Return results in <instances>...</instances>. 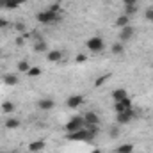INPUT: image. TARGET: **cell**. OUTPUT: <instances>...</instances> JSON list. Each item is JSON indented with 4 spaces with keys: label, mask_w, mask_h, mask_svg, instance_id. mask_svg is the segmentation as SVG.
I'll return each mask as SVG.
<instances>
[{
    "label": "cell",
    "mask_w": 153,
    "mask_h": 153,
    "mask_svg": "<svg viewBox=\"0 0 153 153\" xmlns=\"http://www.w3.org/2000/svg\"><path fill=\"white\" fill-rule=\"evenodd\" d=\"M45 146H46L45 141H34V143L29 144V152L30 153H38V152H41V150H45Z\"/></svg>",
    "instance_id": "obj_11"
},
{
    "label": "cell",
    "mask_w": 153,
    "mask_h": 153,
    "mask_svg": "<svg viewBox=\"0 0 153 153\" xmlns=\"http://www.w3.org/2000/svg\"><path fill=\"white\" fill-rule=\"evenodd\" d=\"M0 153H16V152H0Z\"/></svg>",
    "instance_id": "obj_34"
},
{
    "label": "cell",
    "mask_w": 153,
    "mask_h": 153,
    "mask_svg": "<svg viewBox=\"0 0 153 153\" xmlns=\"http://www.w3.org/2000/svg\"><path fill=\"white\" fill-rule=\"evenodd\" d=\"M36 20H38L39 23H43V25H50V23L59 22V20H61V14H59V13H52V11H48V9H46V11L38 13Z\"/></svg>",
    "instance_id": "obj_1"
},
{
    "label": "cell",
    "mask_w": 153,
    "mask_h": 153,
    "mask_svg": "<svg viewBox=\"0 0 153 153\" xmlns=\"http://www.w3.org/2000/svg\"><path fill=\"white\" fill-rule=\"evenodd\" d=\"M48 11H52V13H59V11H61V4H52V5L48 7Z\"/></svg>",
    "instance_id": "obj_27"
},
{
    "label": "cell",
    "mask_w": 153,
    "mask_h": 153,
    "mask_svg": "<svg viewBox=\"0 0 153 153\" xmlns=\"http://www.w3.org/2000/svg\"><path fill=\"white\" fill-rule=\"evenodd\" d=\"M109 73H105V75H102V76H98V78H96V82H94V85H96V87H102V85H103V84H105V82H107V80H109Z\"/></svg>",
    "instance_id": "obj_23"
},
{
    "label": "cell",
    "mask_w": 153,
    "mask_h": 153,
    "mask_svg": "<svg viewBox=\"0 0 153 153\" xmlns=\"http://www.w3.org/2000/svg\"><path fill=\"white\" fill-rule=\"evenodd\" d=\"M2 111H4L5 114L13 112V111H14V103H13V102H4V103H2Z\"/></svg>",
    "instance_id": "obj_22"
},
{
    "label": "cell",
    "mask_w": 153,
    "mask_h": 153,
    "mask_svg": "<svg viewBox=\"0 0 153 153\" xmlns=\"http://www.w3.org/2000/svg\"><path fill=\"white\" fill-rule=\"evenodd\" d=\"M128 94H126V91L125 89H116L114 93H112V98H114V102H121V100H125Z\"/></svg>",
    "instance_id": "obj_17"
},
{
    "label": "cell",
    "mask_w": 153,
    "mask_h": 153,
    "mask_svg": "<svg viewBox=\"0 0 153 153\" xmlns=\"http://www.w3.org/2000/svg\"><path fill=\"white\" fill-rule=\"evenodd\" d=\"M22 4H25V0H5V7L4 9H16Z\"/></svg>",
    "instance_id": "obj_18"
},
{
    "label": "cell",
    "mask_w": 153,
    "mask_h": 153,
    "mask_svg": "<svg viewBox=\"0 0 153 153\" xmlns=\"http://www.w3.org/2000/svg\"><path fill=\"white\" fill-rule=\"evenodd\" d=\"M144 16H146V20H148V22H152V23H153V9H152V7H150V9H146Z\"/></svg>",
    "instance_id": "obj_26"
},
{
    "label": "cell",
    "mask_w": 153,
    "mask_h": 153,
    "mask_svg": "<svg viewBox=\"0 0 153 153\" xmlns=\"http://www.w3.org/2000/svg\"><path fill=\"white\" fill-rule=\"evenodd\" d=\"M132 119H135V112L130 109V111H125V112H119L117 117H116V121H117V125H126V123H130Z\"/></svg>",
    "instance_id": "obj_5"
},
{
    "label": "cell",
    "mask_w": 153,
    "mask_h": 153,
    "mask_svg": "<svg viewBox=\"0 0 153 153\" xmlns=\"http://www.w3.org/2000/svg\"><path fill=\"white\" fill-rule=\"evenodd\" d=\"M84 103V96H80V94H71L68 100H66V105L70 107V109H76V107H80Z\"/></svg>",
    "instance_id": "obj_8"
},
{
    "label": "cell",
    "mask_w": 153,
    "mask_h": 153,
    "mask_svg": "<svg viewBox=\"0 0 153 153\" xmlns=\"http://www.w3.org/2000/svg\"><path fill=\"white\" fill-rule=\"evenodd\" d=\"M84 125H85V119H84V116H73V117H70V121L66 123V132L70 134V132H76V130H80V128H84Z\"/></svg>",
    "instance_id": "obj_2"
},
{
    "label": "cell",
    "mask_w": 153,
    "mask_h": 153,
    "mask_svg": "<svg viewBox=\"0 0 153 153\" xmlns=\"http://www.w3.org/2000/svg\"><path fill=\"white\" fill-rule=\"evenodd\" d=\"M103 46H105V43H103V39L100 38V36H94V38H91L87 41V48L91 52H102Z\"/></svg>",
    "instance_id": "obj_4"
},
{
    "label": "cell",
    "mask_w": 153,
    "mask_h": 153,
    "mask_svg": "<svg viewBox=\"0 0 153 153\" xmlns=\"http://www.w3.org/2000/svg\"><path fill=\"white\" fill-rule=\"evenodd\" d=\"M132 109V100L126 96L125 100H121V102H116V105H114V111L119 114V112H125V111H130Z\"/></svg>",
    "instance_id": "obj_6"
},
{
    "label": "cell",
    "mask_w": 153,
    "mask_h": 153,
    "mask_svg": "<svg viewBox=\"0 0 153 153\" xmlns=\"http://www.w3.org/2000/svg\"><path fill=\"white\" fill-rule=\"evenodd\" d=\"M53 105H55V102L52 98H41L38 102V107L41 111H50V109H53Z\"/></svg>",
    "instance_id": "obj_10"
},
{
    "label": "cell",
    "mask_w": 153,
    "mask_h": 153,
    "mask_svg": "<svg viewBox=\"0 0 153 153\" xmlns=\"http://www.w3.org/2000/svg\"><path fill=\"white\" fill-rule=\"evenodd\" d=\"M18 126H20V119H16V117L5 119V128H7V130H14V128H18Z\"/></svg>",
    "instance_id": "obj_16"
},
{
    "label": "cell",
    "mask_w": 153,
    "mask_h": 153,
    "mask_svg": "<svg viewBox=\"0 0 153 153\" xmlns=\"http://www.w3.org/2000/svg\"><path fill=\"white\" fill-rule=\"evenodd\" d=\"M117 153H134V144H130V143H125V144H121V146H117Z\"/></svg>",
    "instance_id": "obj_19"
},
{
    "label": "cell",
    "mask_w": 153,
    "mask_h": 153,
    "mask_svg": "<svg viewBox=\"0 0 153 153\" xmlns=\"http://www.w3.org/2000/svg\"><path fill=\"white\" fill-rule=\"evenodd\" d=\"M46 48H48L46 41H45V39H41L39 36H36V43H34V50L41 53V52H46Z\"/></svg>",
    "instance_id": "obj_12"
},
{
    "label": "cell",
    "mask_w": 153,
    "mask_h": 153,
    "mask_svg": "<svg viewBox=\"0 0 153 153\" xmlns=\"http://www.w3.org/2000/svg\"><path fill=\"white\" fill-rule=\"evenodd\" d=\"M29 70H30V66H29L27 61H20V62H18V71H20V73H27Z\"/></svg>",
    "instance_id": "obj_21"
},
{
    "label": "cell",
    "mask_w": 153,
    "mask_h": 153,
    "mask_svg": "<svg viewBox=\"0 0 153 153\" xmlns=\"http://www.w3.org/2000/svg\"><path fill=\"white\" fill-rule=\"evenodd\" d=\"M2 80H4L5 85H16V84H18V76L14 75V73H5Z\"/></svg>",
    "instance_id": "obj_14"
},
{
    "label": "cell",
    "mask_w": 153,
    "mask_h": 153,
    "mask_svg": "<svg viewBox=\"0 0 153 153\" xmlns=\"http://www.w3.org/2000/svg\"><path fill=\"white\" fill-rule=\"evenodd\" d=\"M125 5H137V0H123Z\"/></svg>",
    "instance_id": "obj_29"
},
{
    "label": "cell",
    "mask_w": 153,
    "mask_h": 153,
    "mask_svg": "<svg viewBox=\"0 0 153 153\" xmlns=\"http://www.w3.org/2000/svg\"><path fill=\"white\" fill-rule=\"evenodd\" d=\"M134 34H135V29L132 27V25H126V27H123L121 29V32H119V39L125 43V41H130V39L134 38Z\"/></svg>",
    "instance_id": "obj_7"
},
{
    "label": "cell",
    "mask_w": 153,
    "mask_h": 153,
    "mask_svg": "<svg viewBox=\"0 0 153 153\" xmlns=\"http://www.w3.org/2000/svg\"><path fill=\"white\" fill-rule=\"evenodd\" d=\"M84 119H85L87 125H100V117H98L96 112H87L84 116Z\"/></svg>",
    "instance_id": "obj_13"
},
{
    "label": "cell",
    "mask_w": 153,
    "mask_h": 153,
    "mask_svg": "<svg viewBox=\"0 0 153 153\" xmlns=\"http://www.w3.org/2000/svg\"><path fill=\"white\" fill-rule=\"evenodd\" d=\"M91 153H102V152H100V150H93Z\"/></svg>",
    "instance_id": "obj_33"
},
{
    "label": "cell",
    "mask_w": 153,
    "mask_h": 153,
    "mask_svg": "<svg viewBox=\"0 0 153 153\" xmlns=\"http://www.w3.org/2000/svg\"><path fill=\"white\" fill-rule=\"evenodd\" d=\"M84 61H85V55H82V53L76 55V62H84Z\"/></svg>",
    "instance_id": "obj_30"
},
{
    "label": "cell",
    "mask_w": 153,
    "mask_h": 153,
    "mask_svg": "<svg viewBox=\"0 0 153 153\" xmlns=\"http://www.w3.org/2000/svg\"><path fill=\"white\" fill-rule=\"evenodd\" d=\"M66 139H68V141H76V143H82V141H91L93 137L89 135V132H87L85 128H80V130H76V132H70V134L66 135Z\"/></svg>",
    "instance_id": "obj_3"
},
{
    "label": "cell",
    "mask_w": 153,
    "mask_h": 153,
    "mask_svg": "<svg viewBox=\"0 0 153 153\" xmlns=\"http://www.w3.org/2000/svg\"><path fill=\"white\" fill-rule=\"evenodd\" d=\"M111 135H112V137H116V135H117V126H114V128L111 130Z\"/></svg>",
    "instance_id": "obj_31"
},
{
    "label": "cell",
    "mask_w": 153,
    "mask_h": 153,
    "mask_svg": "<svg viewBox=\"0 0 153 153\" xmlns=\"http://www.w3.org/2000/svg\"><path fill=\"white\" fill-rule=\"evenodd\" d=\"M46 59H48V62H61L62 61V52L61 50H50L46 53Z\"/></svg>",
    "instance_id": "obj_9"
},
{
    "label": "cell",
    "mask_w": 153,
    "mask_h": 153,
    "mask_svg": "<svg viewBox=\"0 0 153 153\" xmlns=\"http://www.w3.org/2000/svg\"><path fill=\"white\" fill-rule=\"evenodd\" d=\"M111 50H112V53H116V55H121V53L125 52V48H123V45H121V43H114Z\"/></svg>",
    "instance_id": "obj_24"
},
{
    "label": "cell",
    "mask_w": 153,
    "mask_h": 153,
    "mask_svg": "<svg viewBox=\"0 0 153 153\" xmlns=\"http://www.w3.org/2000/svg\"><path fill=\"white\" fill-rule=\"evenodd\" d=\"M7 25H9V22H7L5 18H0V29H5Z\"/></svg>",
    "instance_id": "obj_28"
},
{
    "label": "cell",
    "mask_w": 153,
    "mask_h": 153,
    "mask_svg": "<svg viewBox=\"0 0 153 153\" xmlns=\"http://www.w3.org/2000/svg\"><path fill=\"white\" fill-rule=\"evenodd\" d=\"M0 7H5V0H0Z\"/></svg>",
    "instance_id": "obj_32"
},
{
    "label": "cell",
    "mask_w": 153,
    "mask_h": 153,
    "mask_svg": "<svg viewBox=\"0 0 153 153\" xmlns=\"http://www.w3.org/2000/svg\"><path fill=\"white\" fill-rule=\"evenodd\" d=\"M27 75H29V76H39V75H41V70L34 66V68H30V70L27 71Z\"/></svg>",
    "instance_id": "obj_25"
},
{
    "label": "cell",
    "mask_w": 153,
    "mask_h": 153,
    "mask_svg": "<svg viewBox=\"0 0 153 153\" xmlns=\"http://www.w3.org/2000/svg\"><path fill=\"white\" fill-rule=\"evenodd\" d=\"M137 11H139V7H137V5H125V14H126L128 18H130V16H134Z\"/></svg>",
    "instance_id": "obj_20"
},
{
    "label": "cell",
    "mask_w": 153,
    "mask_h": 153,
    "mask_svg": "<svg viewBox=\"0 0 153 153\" xmlns=\"http://www.w3.org/2000/svg\"><path fill=\"white\" fill-rule=\"evenodd\" d=\"M116 25L119 27V29H123V27H126V25H130V18L126 16V14H121L117 20H116Z\"/></svg>",
    "instance_id": "obj_15"
}]
</instances>
